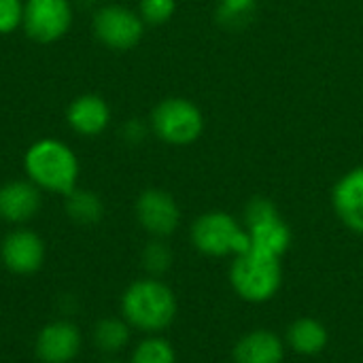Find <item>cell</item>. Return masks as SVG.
Listing matches in <instances>:
<instances>
[{
  "instance_id": "cb8c5ba5",
  "label": "cell",
  "mask_w": 363,
  "mask_h": 363,
  "mask_svg": "<svg viewBox=\"0 0 363 363\" xmlns=\"http://www.w3.org/2000/svg\"><path fill=\"white\" fill-rule=\"evenodd\" d=\"M121 134H123V138L128 140V143H143L145 140V136H147V125L140 121V119H130V121H125L123 123V128H121Z\"/></svg>"
},
{
  "instance_id": "ba28073f",
  "label": "cell",
  "mask_w": 363,
  "mask_h": 363,
  "mask_svg": "<svg viewBox=\"0 0 363 363\" xmlns=\"http://www.w3.org/2000/svg\"><path fill=\"white\" fill-rule=\"evenodd\" d=\"M72 17L70 0H26L21 28L34 43L51 45L68 34Z\"/></svg>"
},
{
  "instance_id": "30bf717a",
  "label": "cell",
  "mask_w": 363,
  "mask_h": 363,
  "mask_svg": "<svg viewBox=\"0 0 363 363\" xmlns=\"http://www.w3.org/2000/svg\"><path fill=\"white\" fill-rule=\"evenodd\" d=\"M45 240L28 228L11 230L0 242V259L4 268L17 277L34 274L45 264Z\"/></svg>"
},
{
  "instance_id": "7c38bea8",
  "label": "cell",
  "mask_w": 363,
  "mask_h": 363,
  "mask_svg": "<svg viewBox=\"0 0 363 363\" xmlns=\"http://www.w3.org/2000/svg\"><path fill=\"white\" fill-rule=\"evenodd\" d=\"M332 206L347 230L363 236V166L338 179L332 189Z\"/></svg>"
},
{
  "instance_id": "44dd1931",
  "label": "cell",
  "mask_w": 363,
  "mask_h": 363,
  "mask_svg": "<svg viewBox=\"0 0 363 363\" xmlns=\"http://www.w3.org/2000/svg\"><path fill=\"white\" fill-rule=\"evenodd\" d=\"M255 11V0H219L217 17L228 28L245 26Z\"/></svg>"
},
{
  "instance_id": "52a82bcc",
  "label": "cell",
  "mask_w": 363,
  "mask_h": 363,
  "mask_svg": "<svg viewBox=\"0 0 363 363\" xmlns=\"http://www.w3.org/2000/svg\"><path fill=\"white\" fill-rule=\"evenodd\" d=\"M91 30L106 49L130 51L143 40L145 21L138 11H132L123 4H104L94 13Z\"/></svg>"
},
{
  "instance_id": "8992f818",
  "label": "cell",
  "mask_w": 363,
  "mask_h": 363,
  "mask_svg": "<svg viewBox=\"0 0 363 363\" xmlns=\"http://www.w3.org/2000/svg\"><path fill=\"white\" fill-rule=\"evenodd\" d=\"M149 125L162 143L183 147L196 143L202 136L204 115L196 102L181 96H170L155 104Z\"/></svg>"
},
{
  "instance_id": "ac0fdd59",
  "label": "cell",
  "mask_w": 363,
  "mask_h": 363,
  "mask_svg": "<svg viewBox=\"0 0 363 363\" xmlns=\"http://www.w3.org/2000/svg\"><path fill=\"white\" fill-rule=\"evenodd\" d=\"M64 198H66V204H64L66 215L70 217V221L79 225H96L104 217V204L96 191L77 187Z\"/></svg>"
},
{
  "instance_id": "4fadbf2b",
  "label": "cell",
  "mask_w": 363,
  "mask_h": 363,
  "mask_svg": "<svg viewBox=\"0 0 363 363\" xmlns=\"http://www.w3.org/2000/svg\"><path fill=\"white\" fill-rule=\"evenodd\" d=\"M43 191L28 179L6 181L0 185V219L11 225H23L32 221L43 204Z\"/></svg>"
},
{
  "instance_id": "9c48e42d",
  "label": "cell",
  "mask_w": 363,
  "mask_h": 363,
  "mask_svg": "<svg viewBox=\"0 0 363 363\" xmlns=\"http://www.w3.org/2000/svg\"><path fill=\"white\" fill-rule=\"evenodd\" d=\"M134 215L138 225L151 236V238H168L172 236L181 225V208L172 194L149 187L140 191L134 204Z\"/></svg>"
},
{
  "instance_id": "5bb4252c",
  "label": "cell",
  "mask_w": 363,
  "mask_h": 363,
  "mask_svg": "<svg viewBox=\"0 0 363 363\" xmlns=\"http://www.w3.org/2000/svg\"><path fill=\"white\" fill-rule=\"evenodd\" d=\"M66 123L79 136H100L111 123V106L98 94H81L66 106Z\"/></svg>"
},
{
  "instance_id": "7a4b0ae2",
  "label": "cell",
  "mask_w": 363,
  "mask_h": 363,
  "mask_svg": "<svg viewBox=\"0 0 363 363\" xmlns=\"http://www.w3.org/2000/svg\"><path fill=\"white\" fill-rule=\"evenodd\" d=\"M179 313L174 291L155 277H145L128 285L121 296V317L143 334H162Z\"/></svg>"
},
{
  "instance_id": "603a6c76",
  "label": "cell",
  "mask_w": 363,
  "mask_h": 363,
  "mask_svg": "<svg viewBox=\"0 0 363 363\" xmlns=\"http://www.w3.org/2000/svg\"><path fill=\"white\" fill-rule=\"evenodd\" d=\"M23 23V0H0V36L13 34Z\"/></svg>"
},
{
  "instance_id": "5b68a950",
  "label": "cell",
  "mask_w": 363,
  "mask_h": 363,
  "mask_svg": "<svg viewBox=\"0 0 363 363\" xmlns=\"http://www.w3.org/2000/svg\"><path fill=\"white\" fill-rule=\"evenodd\" d=\"M245 228L251 240V249L279 257L289 251L294 234L281 217L277 204L264 196H255L245 206Z\"/></svg>"
},
{
  "instance_id": "7402d4cb",
  "label": "cell",
  "mask_w": 363,
  "mask_h": 363,
  "mask_svg": "<svg viewBox=\"0 0 363 363\" xmlns=\"http://www.w3.org/2000/svg\"><path fill=\"white\" fill-rule=\"evenodd\" d=\"M177 11V0H138V15L145 23L162 26L172 19Z\"/></svg>"
},
{
  "instance_id": "6da1fadb",
  "label": "cell",
  "mask_w": 363,
  "mask_h": 363,
  "mask_svg": "<svg viewBox=\"0 0 363 363\" xmlns=\"http://www.w3.org/2000/svg\"><path fill=\"white\" fill-rule=\"evenodd\" d=\"M23 172L40 191L68 196L79 185L81 164L64 140L38 138L23 153Z\"/></svg>"
},
{
  "instance_id": "3957f363",
  "label": "cell",
  "mask_w": 363,
  "mask_h": 363,
  "mask_svg": "<svg viewBox=\"0 0 363 363\" xmlns=\"http://www.w3.org/2000/svg\"><path fill=\"white\" fill-rule=\"evenodd\" d=\"M228 277L240 300L249 304H266L283 287V264L279 257L249 249L232 257Z\"/></svg>"
},
{
  "instance_id": "9a60e30c",
  "label": "cell",
  "mask_w": 363,
  "mask_h": 363,
  "mask_svg": "<svg viewBox=\"0 0 363 363\" xmlns=\"http://www.w3.org/2000/svg\"><path fill=\"white\" fill-rule=\"evenodd\" d=\"M285 353L287 345L277 332L268 328H257L236 340L232 349V359L234 363H283Z\"/></svg>"
},
{
  "instance_id": "ffe728a7",
  "label": "cell",
  "mask_w": 363,
  "mask_h": 363,
  "mask_svg": "<svg viewBox=\"0 0 363 363\" xmlns=\"http://www.w3.org/2000/svg\"><path fill=\"white\" fill-rule=\"evenodd\" d=\"M172 262H174L172 249L166 245L164 238H151L140 253V264H143L147 277L162 279L172 268Z\"/></svg>"
},
{
  "instance_id": "2e32d148",
  "label": "cell",
  "mask_w": 363,
  "mask_h": 363,
  "mask_svg": "<svg viewBox=\"0 0 363 363\" xmlns=\"http://www.w3.org/2000/svg\"><path fill=\"white\" fill-rule=\"evenodd\" d=\"M283 340H285L287 349H291L296 355L315 357V355H321L328 349L330 332H328V328L319 319H315V317H300V319L289 323Z\"/></svg>"
},
{
  "instance_id": "8fae6325",
  "label": "cell",
  "mask_w": 363,
  "mask_h": 363,
  "mask_svg": "<svg viewBox=\"0 0 363 363\" xmlns=\"http://www.w3.org/2000/svg\"><path fill=\"white\" fill-rule=\"evenodd\" d=\"M83 347V334L77 323L57 319L40 328L34 353L43 363H70L77 359Z\"/></svg>"
},
{
  "instance_id": "d4e9b609",
  "label": "cell",
  "mask_w": 363,
  "mask_h": 363,
  "mask_svg": "<svg viewBox=\"0 0 363 363\" xmlns=\"http://www.w3.org/2000/svg\"><path fill=\"white\" fill-rule=\"evenodd\" d=\"M102 363H123V362H119L117 357H106V359H104Z\"/></svg>"
},
{
  "instance_id": "277c9868",
  "label": "cell",
  "mask_w": 363,
  "mask_h": 363,
  "mask_svg": "<svg viewBox=\"0 0 363 363\" xmlns=\"http://www.w3.org/2000/svg\"><path fill=\"white\" fill-rule=\"evenodd\" d=\"M189 240L206 257H236L251 249L247 228L223 211L202 213L191 223Z\"/></svg>"
},
{
  "instance_id": "e0dca14e",
  "label": "cell",
  "mask_w": 363,
  "mask_h": 363,
  "mask_svg": "<svg viewBox=\"0 0 363 363\" xmlns=\"http://www.w3.org/2000/svg\"><path fill=\"white\" fill-rule=\"evenodd\" d=\"M91 340L104 357H117L123 349L130 347L132 325L123 317H104L94 325Z\"/></svg>"
},
{
  "instance_id": "d6986e66",
  "label": "cell",
  "mask_w": 363,
  "mask_h": 363,
  "mask_svg": "<svg viewBox=\"0 0 363 363\" xmlns=\"http://www.w3.org/2000/svg\"><path fill=\"white\" fill-rule=\"evenodd\" d=\"M128 363H177V351L164 336L149 334L134 347Z\"/></svg>"
}]
</instances>
